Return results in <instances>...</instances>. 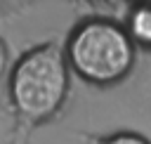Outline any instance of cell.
<instances>
[{"mask_svg": "<svg viewBox=\"0 0 151 144\" xmlns=\"http://www.w3.org/2000/svg\"><path fill=\"white\" fill-rule=\"evenodd\" d=\"M71 68L64 45L47 40L26 50L9 68L7 97L19 120L40 125L50 120L66 102Z\"/></svg>", "mask_w": 151, "mask_h": 144, "instance_id": "1", "label": "cell"}, {"mask_svg": "<svg viewBox=\"0 0 151 144\" xmlns=\"http://www.w3.org/2000/svg\"><path fill=\"white\" fill-rule=\"evenodd\" d=\"M64 57L71 73L90 85L104 87L120 83L132 71L137 45L123 24L90 17L71 28L64 42Z\"/></svg>", "mask_w": 151, "mask_h": 144, "instance_id": "2", "label": "cell"}, {"mask_svg": "<svg viewBox=\"0 0 151 144\" xmlns=\"http://www.w3.org/2000/svg\"><path fill=\"white\" fill-rule=\"evenodd\" d=\"M127 33L134 45H146L151 47V5H139L132 9L127 19Z\"/></svg>", "mask_w": 151, "mask_h": 144, "instance_id": "3", "label": "cell"}, {"mask_svg": "<svg viewBox=\"0 0 151 144\" xmlns=\"http://www.w3.org/2000/svg\"><path fill=\"white\" fill-rule=\"evenodd\" d=\"M90 144H151L146 137L137 135V132H116V135H106V137H97Z\"/></svg>", "mask_w": 151, "mask_h": 144, "instance_id": "4", "label": "cell"}, {"mask_svg": "<svg viewBox=\"0 0 151 144\" xmlns=\"http://www.w3.org/2000/svg\"><path fill=\"white\" fill-rule=\"evenodd\" d=\"M5 66H7V50H5V42L0 38V80H2V73H5Z\"/></svg>", "mask_w": 151, "mask_h": 144, "instance_id": "5", "label": "cell"}, {"mask_svg": "<svg viewBox=\"0 0 151 144\" xmlns=\"http://www.w3.org/2000/svg\"><path fill=\"white\" fill-rule=\"evenodd\" d=\"M26 0H0V7H21Z\"/></svg>", "mask_w": 151, "mask_h": 144, "instance_id": "6", "label": "cell"}]
</instances>
